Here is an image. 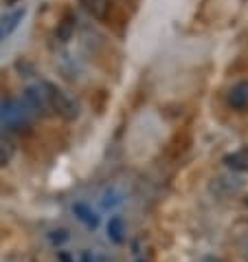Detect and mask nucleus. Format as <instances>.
I'll list each match as a JSON object with an SVG mask.
<instances>
[{
	"mask_svg": "<svg viewBox=\"0 0 248 262\" xmlns=\"http://www.w3.org/2000/svg\"><path fill=\"white\" fill-rule=\"evenodd\" d=\"M0 126L9 133H29L31 130V108L16 97L0 99Z\"/></svg>",
	"mask_w": 248,
	"mask_h": 262,
	"instance_id": "nucleus-1",
	"label": "nucleus"
},
{
	"mask_svg": "<svg viewBox=\"0 0 248 262\" xmlns=\"http://www.w3.org/2000/svg\"><path fill=\"white\" fill-rule=\"evenodd\" d=\"M42 86H44V91H46L51 111L55 115H60V117L66 121H75L79 117V106H77V101L70 99L68 93H64L57 84L46 82V79H42Z\"/></svg>",
	"mask_w": 248,
	"mask_h": 262,
	"instance_id": "nucleus-2",
	"label": "nucleus"
},
{
	"mask_svg": "<svg viewBox=\"0 0 248 262\" xmlns=\"http://www.w3.org/2000/svg\"><path fill=\"white\" fill-rule=\"evenodd\" d=\"M24 104L31 108L33 113L48 115L51 106H48V97H46V91H44V86H42V82L40 84H31V86H27L24 89Z\"/></svg>",
	"mask_w": 248,
	"mask_h": 262,
	"instance_id": "nucleus-3",
	"label": "nucleus"
},
{
	"mask_svg": "<svg viewBox=\"0 0 248 262\" xmlns=\"http://www.w3.org/2000/svg\"><path fill=\"white\" fill-rule=\"evenodd\" d=\"M226 104H229L233 111L244 113L248 108V79H239L229 89L226 93Z\"/></svg>",
	"mask_w": 248,
	"mask_h": 262,
	"instance_id": "nucleus-4",
	"label": "nucleus"
},
{
	"mask_svg": "<svg viewBox=\"0 0 248 262\" xmlns=\"http://www.w3.org/2000/svg\"><path fill=\"white\" fill-rule=\"evenodd\" d=\"M24 16H27V9H24V7H16L13 11L5 13V16L0 18V45H3L7 38H11V33L20 27V23L24 20Z\"/></svg>",
	"mask_w": 248,
	"mask_h": 262,
	"instance_id": "nucleus-5",
	"label": "nucleus"
},
{
	"mask_svg": "<svg viewBox=\"0 0 248 262\" xmlns=\"http://www.w3.org/2000/svg\"><path fill=\"white\" fill-rule=\"evenodd\" d=\"M77 13L72 11V9H66L62 13V18H60V23H57L55 27V38L60 40V42H68L72 35H75L77 31Z\"/></svg>",
	"mask_w": 248,
	"mask_h": 262,
	"instance_id": "nucleus-6",
	"label": "nucleus"
},
{
	"mask_svg": "<svg viewBox=\"0 0 248 262\" xmlns=\"http://www.w3.org/2000/svg\"><path fill=\"white\" fill-rule=\"evenodd\" d=\"M224 165L239 174L248 172V145H242V148L229 152V155L224 157Z\"/></svg>",
	"mask_w": 248,
	"mask_h": 262,
	"instance_id": "nucleus-7",
	"label": "nucleus"
},
{
	"mask_svg": "<svg viewBox=\"0 0 248 262\" xmlns=\"http://www.w3.org/2000/svg\"><path fill=\"white\" fill-rule=\"evenodd\" d=\"M211 190L220 196H231V194H237L242 190V181L235 177H217V179H213Z\"/></svg>",
	"mask_w": 248,
	"mask_h": 262,
	"instance_id": "nucleus-8",
	"label": "nucleus"
},
{
	"mask_svg": "<svg viewBox=\"0 0 248 262\" xmlns=\"http://www.w3.org/2000/svg\"><path fill=\"white\" fill-rule=\"evenodd\" d=\"M79 5H82L94 20H108L110 0H79Z\"/></svg>",
	"mask_w": 248,
	"mask_h": 262,
	"instance_id": "nucleus-9",
	"label": "nucleus"
},
{
	"mask_svg": "<svg viewBox=\"0 0 248 262\" xmlns=\"http://www.w3.org/2000/svg\"><path fill=\"white\" fill-rule=\"evenodd\" d=\"M72 214H75L79 221H82L86 227H90V229H97V225H99V216L92 212V209L86 205V203H75L72 205Z\"/></svg>",
	"mask_w": 248,
	"mask_h": 262,
	"instance_id": "nucleus-10",
	"label": "nucleus"
},
{
	"mask_svg": "<svg viewBox=\"0 0 248 262\" xmlns=\"http://www.w3.org/2000/svg\"><path fill=\"white\" fill-rule=\"evenodd\" d=\"M13 155H16V145H13V141L5 133H0V167L9 165Z\"/></svg>",
	"mask_w": 248,
	"mask_h": 262,
	"instance_id": "nucleus-11",
	"label": "nucleus"
},
{
	"mask_svg": "<svg viewBox=\"0 0 248 262\" xmlns=\"http://www.w3.org/2000/svg\"><path fill=\"white\" fill-rule=\"evenodd\" d=\"M123 234H126V225H123L121 216H112L108 223V238L114 243H123Z\"/></svg>",
	"mask_w": 248,
	"mask_h": 262,
	"instance_id": "nucleus-12",
	"label": "nucleus"
},
{
	"mask_svg": "<svg viewBox=\"0 0 248 262\" xmlns=\"http://www.w3.org/2000/svg\"><path fill=\"white\" fill-rule=\"evenodd\" d=\"M68 236H66V231L64 229H60V231H53V234H51V240H53V243H62V240H66Z\"/></svg>",
	"mask_w": 248,
	"mask_h": 262,
	"instance_id": "nucleus-13",
	"label": "nucleus"
},
{
	"mask_svg": "<svg viewBox=\"0 0 248 262\" xmlns=\"http://www.w3.org/2000/svg\"><path fill=\"white\" fill-rule=\"evenodd\" d=\"M60 260H62V262H70V258H68V253H60Z\"/></svg>",
	"mask_w": 248,
	"mask_h": 262,
	"instance_id": "nucleus-14",
	"label": "nucleus"
},
{
	"mask_svg": "<svg viewBox=\"0 0 248 262\" xmlns=\"http://www.w3.org/2000/svg\"><path fill=\"white\" fill-rule=\"evenodd\" d=\"M7 3H9V5H16V3H20V0H7Z\"/></svg>",
	"mask_w": 248,
	"mask_h": 262,
	"instance_id": "nucleus-15",
	"label": "nucleus"
},
{
	"mask_svg": "<svg viewBox=\"0 0 248 262\" xmlns=\"http://www.w3.org/2000/svg\"><path fill=\"white\" fill-rule=\"evenodd\" d=\"M84 262H90V256H88V253H86V256H84Z\"/></svg>",
	"mask_w": 248,
	"mask_h": 262,
	"instance_id": "nucleus-16",
	"label": "nucleus"
},
{
	"mask_svg": "<svg viewBox=\"0 0 248 262\" xmlns=\"http://www.w3.org/2000/svg\"><path fill=\"white\" fill-rule=\"evenodd\" d=\"M246 205H248V199H246Z\"/></svg>",
	"mask_w": 248,
	"mask_h": 262,
	"instance_id": "nucleus-17",
	"label": "nucleus"
}]
</instances>
